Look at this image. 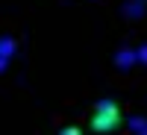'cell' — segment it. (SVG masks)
<instances>
[{
    "label": "cell",
    "instance_id": "2",
    "mask_svg": "<svg viewBox=\"0 0 147 135\" xmlns=\"http://www.w3.org/2000/svg\"><path fill=\"white\" fill-rule=\"evenodd\" d=\"M12 53H15V41H12V38H0V59H6V62H9Z\"/></svg>",
    "mask_w": 147,
    "mask_h": 135
},
{
    "label": "cell",
    "instance_id": "8",
    "mask_svg": "<svg viewBox=\"0 0 147 135\" xmlns=\"http://www.w3.org/2000/svg\"><path fill=\"white\" fill-rule=\"evenodd\" d=\"M138 135H147V126H144V129H141V132H138Z\"/></svg>",
    "mask_w": 147,
    "mask_h": 135
},
{
    "label": "cell",
    "instance_id": "3",
    "mask_svg": "<svg viewBox=\"0 0 147 135\" xmlns=\"http://www.w3.org/2000/svg\"><path fill=\"white\" fill-rule=\"evenodd\" d=\"M132 59H136V53H132V50H121V53L115 56V62H118V68H129Z\"/></svg>",
    "mask_w": 147,
    "mask_h": 135
},
{
    "label": "cell",
    "instance_id": "5",
    "mask_svg": "<svg viewBox=\"0 0 147 135\" xmlns=\"http://www.w3.org/2000/svg\"><path fill=\"white\" fill-rule=\"evenodd\" d=\"M59 135H82V132H80L77 126H65V129H62V132H59Z\"/></svg>",
    "mask_w": 147,
    "mask_h": 135
},
{
    "label": "cell",
    "instance_id": "4",
    "mask_svg": "<svg viewBox=\"0 0 147 135\" xmlns=\"http://www.w3.org/2000/svg\"><path fill=\"white\" fill-rule=\"evenodd\" d=\"M129 126H132V129H136V132H141V129H144L147 124H144V120H141V118H132V120H129Z\"/></svg>",
    "mask_w": 147,
    "mask_h": 135
},
{
    "label": "cell",
    "instance_id": "6",
    "mask_svg": "<svg viewBox=\"0 0 147 135\" xmlns=\"http://www.w3.org/2000/svg\"><path fill=\"white\" fill-rule=\"evenodd\" d=\"M136 56H138V59H141V62H144V65H147V47H141V50H138V53H136Z\"/></svg>",
    "mask_w": 147,
    "mask_h": 135
},
{
    "label": "cell",
    "instance_id": "7",
    "mask_svg": "<svg viewBox=\"0 0 147 135\" xmlns=\"http://www.w3.org/2000/svg\"><path fill=\"white\" fill-rule=\"evenodd\" d=\"M6 65H9V62H6V59H0V73H3V71H6Z\"/></svg>",
    "mask_w": 147,
    "mask_h": 135
},
{
    "label": "cell",
    "instance_id": "1",
    "mask_svg": "<svg viewBox=\"0 0 147 135\" xmlns=\"http://www.w3.org/2000/svg\"><path fill=\"white\" fill-rule=\"evenodd\" d=\"M121 126V106L106 97V100L94 103V118H91V129L94 132H115Z\"/></svg>",
    "mask_w": 147,
    "mask_h": 135
}]
</instances>
